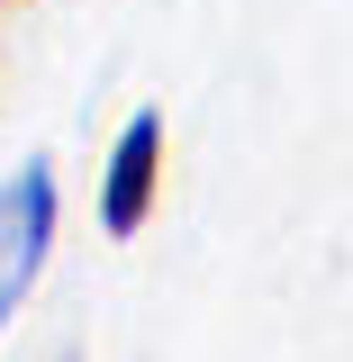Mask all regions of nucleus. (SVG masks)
<instances>
[{"instance_id": "1", "label": "nucleus", "mask_w": 353, "mask_h": 362, "mask_svg": "<svg viewBox=\"0 0 353 362\" xmlns=\"http://www.w3.org/2000/svg\"><path fill=\"white\" fill-rule=\"evenodd\" d=\"M54 218H64L54 163H45V154H28L18 173L0 181V335H9V317L28 308V290L45 281V254H54Z\"/></svg>"}, {"instance_id": "2", "label": "nucleus", "mask_w": 353, "mask_h": 362, "mask_svg": "<svg viewBox=\"0 0 353 362\" xmlns=\"http://www.w3.org/2000/svg\"><path fill=\"white\" fill-rule=\"evenodd\" d=\"M163 199V109H136L118 145H109V173H100V226L109 235H145Z\"/></svg>"}]
</instances>
